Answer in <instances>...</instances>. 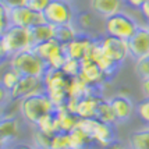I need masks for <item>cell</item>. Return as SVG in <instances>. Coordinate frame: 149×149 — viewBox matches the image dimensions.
<instances>
[{
  "label": "cell",
  "instance_id": "obj_31",
  "mask_svg": "<svg viewBox=\"0 0 149 149\" xmlns=\"http://www.w3.org/2000/svg\"><path fill=\"white\" fill-rule=\"evenodd\" d=\"M50 149H71L68 132H56V134H53Z\"/></svg>",
  "mask_w": 149,
  "mask_h": 149
},
{
  "label": "cell",
  "instance_id": "obj_21",
  "mask_svg": "<svg viewBox=\"0 0 149 149\" xmlns=\"http://www.w3.org/2000/svg\"><path fill=\"white\" fill-rule=\"evenodd\" d=\"M93 92H99V91L95 89L93 86H91L88 82H85L79 75L70 78V84H68V95H70V97L81 99V97L91 95Z\"/></svg>",
  "mask_w": 149,
  "mask_h": 149
},
{
  "label": "cell",
  "instance_id": "obj_37",
  "mask_svg": "<svg viewBox=\"0 0 149 149\" xmlns=\"http://www.w3.org/2000/svg\"><path fill=\"white\" fill-rule=\"evenodd\" d=\"M10 26V21H8V15L6 11H0V36L6 32V29Z\"/></svg>",
  "mask_w": 149,
  "mask_h": 149
},
{
  "label": "cell",
  "instance_id": "obj_12",
  "mask_svg": "<svg viewBox=\"0 0 149 149\" xmlns=\"http://www.w3.org/2000/svg\"><path fill=\"white\" fill-rule=\"evenodd\" d=\"M93 40H95V38L89 36V33L79 32L71 42L63 45L67 57L77 58V60H84L88 56V52L91 49Z\"/></svg>",
  "mask_w": 149,
  "mask_h": 149
},
{
  "label": "cell",
  "instance_id": "obj_29",
  "mask_svg": "<svg viewBox=\"0 0 149 149\" xmlns=\"http://www.w3.org/2000/svg\"><path fill=\"white\" fill-rule=\"evenodd\" d=\"M19 78H21V74L10 67L7 71L3 72V75L0 78V82L3 84V86L6 88L7 91H11L14 86L17 85V82L19 81Z\"/></svg>",
  "mask_w": 149,
  "mask_h": 149
},
{
  "label": "cell",
  "instance_id": "obj_3",
  "mask_svg": "<svg viewBox=\"0 0 149 149\" xmlns=\"http://www.w3.org/2000/svg\"><path fill=\"white\" fill-rule=\"evenodd\" d=\"M8 61H10V67L18 71L21 75L43 77L49 68L45 60L39 57L32 49L15 53L8 58Z\"/></svg>",
  "mask_w": 149,
  "mask_h": 149
},
{
  "label": "cell",
  "instance_id": "obj_43",
  "mask_svg": "<svg viewBox=\"0 0 149 149\" xmlns=\"http://www.w3.org/2000/svg\"><path fill=\"white\" fill-rule=\"evenodd\" d=\"M103 149H127L125 146H124L121 142H117V141H114V142H111L110 145H107L106 148Z\"/></svg>",
  "mask_w": 149,
  "mask_h": 149
},
{
  "label": "cell",
  "instance_id": "obj_42",
  "mask_svg": "<svg viewBox=\"0 0 149 149\" xmlns=\"http://www.w3.org/2000/svg\"><path fill=\"white\" fill-rule=\"evenodd\" d=\"M8 57V54L6 53V50H4V47H3V43H1V38H0V64L3 63V61H6Z\"/></svg>",
  "mask_w": 149,
  "mask_h": 149
},
{
  "label": "cell",
  "instance_id": "obj_39",
  "mask_svg": "<svg viewBox=\"0 0 149 149\" xmlns=\"http://www.w3.org/2000/svg\"><path fill=\"white\" fill-rule=\"evenodd\" d=\"M139 11H141V14H142V17L145 19H146V22H148L149 25V0H143L142 6L138 8Z\"/></svg>",
  "mask_w": 149,
  "mask_h": 149
},
{
  "label": "cell",
  "instance_id": "obj_9",
  "mask_svg": "<svg viewBox=\"0 0 149 149\" xmlns=\"http://www.w3.org/2000/svg\"><path fill=\"white\" fill-rule=\"evenodd\" d=\"M7 15H8L10 25L22 26V28H28V29H31L33 26L39 25V24L46 22L43 13L38 11V10H33L29 6L7 10Z\"/></svg>",
  "mask_w": 149,
  "mask_h": 149
},
{
  "label": "cell",
  "instance_id": "obj_30",
  "mask_svg": "<svg viewBox=\"0 0 149 149\" xmlns=\"http://www.w3.org/2000/svg\"><path fill=\"white\" fill-rule=\"evenodd\" d=\"M61 71L70 78L79 75V71H81V60L67 57L64 61V64H63V67H61Z\"/></svg>",
  "mask_w": 149,
  "mask_h": 149
},
{
  "label": "cell",
  "instance_id": "obj_25",
  "mask_svg": "<svg viewBox=\"0 0 149 149\" xmlns=\"http://www.w3.org/2000/svg\"><path fill=\"white\" fill-rule=\"evenodd\" d=\"M74 24H75L79 32L88 33L95 26V13L92 10H89V11H78L75 14V18H74Z\"/></svg>",
  "mask_w": 149,
  "mask_h": 149
},
{
  "label": "cell",
  "instance_id": "obj_44",
  "mask_svg": "<svg viewBox=\"0 0 149 149\" xmlns=\"http://www.w3.org/2000/svg\"><path fill=\"white\" fill-rule=\"evenodd\" d=\"M13 149H38V148L32 146V145H28V143H19V145H15Z\"/></svg>",
  "mask_w": 149,
  "mask_h": 149
},
{
  "label": "cell",
  "instance_id": "obj_23",
  "mask_svg": "<svg viewBox=\"0 0 149 149\" xmlns=\"http://www.w3.org/2000/svg\"><path fill=\"white\" fill-rule=\"evenodd\" d=\"M78 33H79V31H78V28L75 26L74 22L54 26V39L58 40L61 45H65V43L71 42Z\"/></svg>",
  "mask_w": 149,
  "mask_h": 149
},
{
  "label": "cell",
  "instance_id": "obj_33",
  "mask_svg": "<svg viewBox=\"0 0 149 149\" xmlns=\"http://www.w3.org/2000/svg\"><path fill=\"white\" fill-rule=\"evenodd\" d=\"M135 72L141 79L149 78V54L135 60Z\"/></svg>",
  "mask_w": 149,
  "mask_h": 149
},
{
  "label": "cell",
  "instance_id": "obj_27",
  "mask_svg": "<svg viewBox=\"0 0 149 149\" xmlns=\"http://www.w3.org/2000/svg\"><path fill=\"white\" fill-rule=\"evenodd\" d=\"M96 118L103 121V123H107V124H114L117 123V117L114 114V110L111 107V103L109 99H102L100 103L97 106V110H96Z\"/></svg>",
  "mask_w": 149,
  "mask_h": 149
},
{
  "label": "cell",
  "instance_id": "obj_11",
  "mask_svg": "<svg viewBox=\"0 0 149 149\" xmlns=\"http://www.w3.org/2000/svg\"><path fill=\"white\" fill-rule=\"evenodd\" d=\"M79 77L82 78L85 82H88L91 86H93L95 89H97V91H100L104 85L109 82V79H110V78L104 74L103 70H102L93 60H91V58L81 60Z\"/></svg>",
  "mask_w": 149,
  "mask_h": 149
},
{
  "label": "cell",
  "instance_id": "obj_8",
  "mask_svg": "<svg viewBox=\"0 0 149 149\" xmlns=\"http://www.w3.org/2000/svg\"><path fill=\"white\" fill-rule=\"evenodd\" d=\"M99 42H100L103 53L118 67L124 64V61L130 57L128 40L114 38L110 35H104L102 38H99Z\"/></svg>",
  "mask_w": 149,
  "mask_h": 149
},
{
  "label": "cell",
  "instance_id": "obj_19",
  "mask_svg": "<svg viewBox=\"0 0 149 149\" xmlns=\"http://www.w3.org/2000/svg\"><path fill=\"white\" fill-rule=\"evenodd\" d=\"M19 124L15 117H1L0 118V141L7 145L18 135Z\"/></svg>",
  "mask_w": 149,
  "mask_h": 149
},
{
  "label": "cell",
  "instance_id": "obj_16",
  "mask_svg": "<svg viewBox=\"0 0 149 149\" xmlns=\"http://www.w3.org/2000/svg\"><path fill=\"white\" fill-rule=\"evenodd\" d=\"M111 107L114 110V114L117 117V123H124L127 121L132 113L135 111V106L132 103L130 96H124V95H120V93H116L114 96H111L110 99Z\"/></svg>",
  "mask_w": 149,
  "mask_h": 149
},
{
  "label": "cell",
  "instance_id": "obj_28",
  "mask_svg": "<svg viewBox=\"0 0 149 149\" xmlns=\"http://www.w3.org/2000/svg\"><path fill=\"white\" fill-rule=\"evenodd\" d=\"M36 130L42 131L45 134H49V135H53V134L58 132L57 120H56L54 113H49V114L42 117L38 121V124H36Z\"/></svg>",
  "mask_w": 149,
  "mask_h": 149
},
{
  "label": "cell",
  "instance_id": "obj_22",
  "mask_svg": "<svg viewBox=\"0 0 149 149\" xmlns=\"http://www.w3.org/2000/svg\"><path fill=\"white\" fill-rule=\"evenodd\" d=\"M31 36H32V42L33 46L46 42L49 39L54 38V26L49 22H43V24H39V25L31 28Z\"/></svg>",
  "mask_w": 149,
  "mask_h": 149
},
{
  "label": "cell",
  "instance_id": "obj_2",
  "mask_svg": "<svg viewBox=\"0 0 149 149\" xmlns=\"http://www.w3.org/2000/svg\"><path fill=\"white\" fill-rule=\"evenodd\" d=\"M45 81V92L56 107L64 106L68 100V84L70 77H67L61 70H53L47 68V71L43 75Z\"/></svg>",
  "mask_w": 149,
  "mask_h": 149
},
{
  "label": "cell",
  "instance_id": "obj_18",
  "mask_svg": "<svg viewBox=\"0 0 149 149\" xmlns=\"http://www.w3.org/2000/svg\"><path fill=\"white\" fill-rule=\"evenodd\" d=\"M54 116L57 120V128L58 132H70L71 130H74L78 124V116L75 113H72L67 109V106H60L56 107Z\"/></svg>",
  "mask_w": 149,
  "mask_h": 149
},
{
  "label": "cell",
  "instance_id": "obj_14",
  "mask_svg": "<svg viewBox=\"0 0 149 149\" xmlns=\"http://www.w3.org/2000/svg\"><path fill=\"white\" fill-rule=\"evenodd\" d=\"M85 58H91V60H93V61L103 70L104 74H106L109 78H113V75H114L116 71L118 70V65L114 64L110 58L103 53L99 39H95V40H93L91 49H89V52H88V56Z\"/></svg>",
  "mask_w": 149,
  "mask_h": 149
},
{
  "label": "cell",
  "instance_id": "obj_41",
  "mask_svg": "<svg viewBox=\"0 0 149 149\" xmlns=\"http://www.w3.org/2000/svg\"><path fill=\"white\" fill-rule=\"evenodd\" d=\"M124 3H127L132 8H139V7L142 6L143 0H124Z\"/></svg>",
  "mask_w": 149,
  "mask_h": 149
},
{
  "label": "cell",
  "instance_id": "obj_15",
  "mask_svg": "<svg viewBox=\"0 0 149 149\" xmlns=\"http://www.w3.org/2000/svg\"><path fill=\"white\" fill-rule=\"evenodd\" d=\"M102 99L103 96H100L99 92H93L91 95L81 97L77 100L74 113L78 116V118H93V117H96L97 106Z\"/></svg>",
  "mask_w": 149,
  "mask_h": 149
},
{
  "label": "cell",
  "instance_id": "obj_5",
  "mask_svg": "<svg viewBox=\"0 0 149 149\" xmlns=\"http://www.w3.org/2000/svg\"><path fill=\"white\" fill-rule=\"evenodd\" d=\"M138 28H139V24L130 14L124 11H118L104 18V32L106 35H110L114 38L128 40L136 32Z\"/></svg>",
  "mask_w": 149,
  "mask_h": 149
},
{
  "label": "cell",
  "instance_id": "obj_35",
  "mask_svg": "<svg viewBox=\"0 0 149 149\" xmlns=\"http://www.w3.org/2000/svg\"><path fill=\"white\" fill-rule=\"evenodd\" d=\"M0 3L6 10H13L17 7L28 6V0H0Z\"/></svg>",
  "mask_w": 149,
  "mask_h": 149
},
{
  "label": "cell",
  "instance_id": "obj_26",
  "mask_svg": "<svg viewBox=\"0 0 149 149\" xmlns=\"http://www.w3.org/2000/svg\"><path fill=\"white\" fill-rule=\"evenodd\" d=\"M128 145L131 149H149V125L134 131L128 138Z\"/></svg>",
  "mask_w": 149,
  "mask_h": 149
},
{
  "label": "cell",
  "instance_id": "obj_32",
  "mask_svg": "<svg viewBox=\"0 0 149 149\" xmlns=\"http://www.w3.org/2000/svg\"><path fill=\"white\" fill-rule=\"evenodd\" d=\"M52 136L49 134H45L42 131L36 130L33 134V143L38 149H50L52 146Z\"/></svg>",
  "mask_w": 149,
  "mask_h": 149
},
{
  "label": "cell",
  "instance_id": "obj_36",
  "mask_svg": "<svg viewBox=\"0 0 149 149\" xmlns=\"http://www.w3.org/2000/svg\"><path fill=\"white\" fill-rule=\"evenodd\" d=\"M50 0H28V6L33 8V10H38V11H43L45 7L49 4Z\"/></svg>",
  "mask_w": 149,
  "mask_h": 149
},
{
  "label": "cell",
  "instance_id": "obj_6",
  "mask_svg": "<svg viewBox=\"0 0 149 149\" xmlns=\"http://www.w3.org/2000/svg\"><path fill=\"white\" fill-rule=\"evenodd\" d=\"M77 125L81 127L88 135L91 136L92 142H96L102 148H106L107 145H110L111 142L116 141L113 124L103 123V121L97 120L96 117H93V118H79Z\"/></svg>",
  "mask_w": 149,
  "mask_h": 149
},
{
  "label": "cell",
  "instance_id": "obj_7",
  "mask_svg": "<svg viewBox=\"0 0 149 149\" xmlns=\"http://www.w3.org/2000/svg\"><path fill=\"white\" fill-rule=\"evenodd\" d=\"M42 13L45 15L46 22L52 24L53 26L71 24L75 18L70 0H50Z\"/></svg>",
  "mask_w": 149,
  "mask_h": 149
},
{
  "label": "cell",
  "instance_id": "obj_34",
  "mask_svg": "<svg viewBox=\"0 0 149 149\" xmlns=\"http://www.w3.org/2000/svg\"><path fill=\"white\" fill-rule=\"evenodd\" d=\"M135 113L143 123L149 125V97L145 96L141 102H138L135 106Z\"/></svg>",
  "mask_w": 149,
  "mask_h": 149
},
{
  "label": "cell",
  "instance_id": "obj_46",
  "mask_svg": "<svg viewBox=\"0 0 149 149\" xmlns=\"http://www.w3.org/2000/svg\"><path fill=\"white\" fill-rule=\"evenodd\" d=\"M4 146H6V145H4V143L0 141V149H4Z\"/></svg>",
  "mask_w": 149,
  "mask_h": 149
},
{
  "label": "cell",
  "instance_id": "obj_10",
  "mask_svg": "<svg viewBox=\"0 0 149 149\" xmlns=\"http://www.w3.org/2000/svg\"><path fill=\"white\" fill-rule=\"evenodd\" d=\"M45 92V81L43 77H33V75H21L17 85L10 91L11 100H22L24 97Z\"/></svg>",
  "mask_w": 149,
  "mask_h": 149
},
{
  "label": "cell",
  "instance_id": "obj_47",
  "mask_svg": "<svg viewBox=\"0 0 149 149\" xmlns=\"http://www.w3.org/2000/svg\"><path fill=\"white\" fill-rule=\"evenodd\" d=\"M0 118H1V117H0Z\"/></svg>",
  "mask_w": 149,
  "mask_h": 149
},
{
  "label": "cell",
  "instance_id": "obj_20",
  "mask_svg": "<svg viewBox=\"0 0 149 149\" xmlns=\"http://www.w3.org/2000/svg\"><path fill=\"white\" fill-rule=\"evenodd\" d=\"M32 50L36 53L40 58H43L46 61V64H47V61H49L54 54H57L58 52L63 50V45H61L58 40H56V39L53 38V39L46 40V42H42V43L35 45L32 47Z\"/></svg>",
  "mask_w": 149,
  "mask_h": 149
},
{
  "label": "cell",
  "instance_id": "obj_38",
  "mask_svg": "<svg viewBox=\"0 0 149 149\" xmlns=\"http://www.w3.org/2000/svg\"><path fill=\"white\" fill-rule=\"evenodd\" d=\"M11 100L10 97V91H7L6 88L3 86V84L0 82V107H3L4 104H7Z\"/></svg>",
  "mask_w": 149,
  "mask_h": 149
},
{
  "label": "cell",
  "instance_id": "obj_1",
  "mask_svg": "<svg viewBox=\"0 0 149 149\" xmlns=\"http://www.w3.org/2000/svg\"><path fill=\"white\" fill-rule=\"evenodd\" d=\"M54 111H56V106L53 104L46 92L35 93V95L26 96L22 100H19L21 116L24 117V120L33 125H36L43 116L49 113H54Z\"/></svg>",
  "mask_w": 149,
  "mask_h": 149
},
{
  "label": "cell",
  "instance_id": "obj_17",
  "mask_svg": "<svg viewBox=\"0 0 149 149\" xmlns=\"http://www.w3.org/2000/svg\"><path fill=\"white\" fill-rule=\"evenodd\" d=\"M124 0H89V8L100 17H110L121 11Z\"/></svg>",
  "mask_w": 149,
  "mask_h": 149
},
{
  "label": "cell",
  "instance_id": "obj_45",
  "mask_svg": "<svg viewBox=\"0 0 149 149\" xmlns=\"http://www.w3.org/2000/svg\"><path fill=\"white\" fill-rule=\"evenodd\" d=\"M117 93H120V95H124V96H130V89H127V86H121Z\"/></svg>",
  "mask_w": 149,
  "mask_h": 149
},
{
  "label": "cell",
  "instance_id": "obj_4",
  "mask_svg": "<svg viewBox=\"0 0 149 149\" xmlns=\"http://www.w3.org/2000/svg\"><path fill=\"white\" fill-rule=\"evenodd\" d=\"M1 43L8 57H11L13 54L22 50H28L33 47L32 36H31V29L22 28L17 25H10L6 29V32L1 36Z\"/></svg>",
  "mask_w": 149,
  "mask_h": 149
},
{
  "label": "cell",
  "instance_id": "obj_13",
  "mask_svg": "<svg viewBox=\"0 0 149 149\" xmlns=\"http://www.w3.org/2000/svg\"><path fill=\"white\" fill-rule=\"evenodd\" d=\"M130 57L134 60L149 54V25H139L136 32L128 39Z\"/></svg>",
  "mask_w": 149,
  "mask_h": 149
},
{
  "label": "cell",
  "instance_id": "obj_40",
  "mask_svg": "<svg viewBox=\"0 0 149 149\" xmlns=\"http://www.w3.org/2000/svg\"><path fill=\"white\" fill-rule=\"evenodd\" d=\"M141 89H142L143 96L149 97V78L141 79Z\"/></svg>",
  "mask_w": 149,
  "mask_h": 149
},
{
  "label": "cell",
  "instance_id": "obj_24",
  "mask_svg": "<svg viewBox=\"0 0 149 149\" xmlns=\"http://www.w3.org/2000/svg\"><path fill=\"white\" fill-rule=\"evenodd\" d=\"M70 135V145L71 149H86L92 143L91 136L88 135L81 127H75L74 130L68 132Z\"/></svg>",
  "mask_w": 149,
  "mask_h": 149
}]
</instances>
